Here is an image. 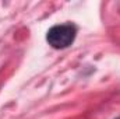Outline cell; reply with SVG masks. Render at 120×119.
I'll return each mask as SVG.
<instances>
[{"instance_id":"1","label":"cell","mask_w":120,"mask_h":119,"mask_svg":"<svg viewBox=\"0 0 120 119\" xmlns=\"http://www.w3.org/2000/svg\"><path fill=\"white\" fill-rule=\"evenodd\" d=\"M77 35V28L73 24H60L55 25L46 34V41L55 49H64L68 48Z\"/></svg>"}]
</instances>
